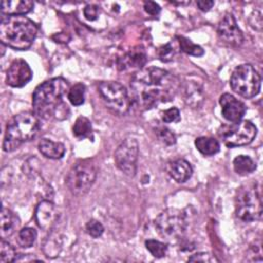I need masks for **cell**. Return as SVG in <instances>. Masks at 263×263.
Masks as SVG:
<instances>
[{"instance_id":"obj_11","label":"cell","mask_w":263,"mask_h":263,"mask_svg":"<svg viewBox=\"0 0 263 263\" xmlns=\"http://www.w3.org/2000/svg\"><path fill=\"white\" fill-rule=\"evenodd\" d=\"M257 135L256 126L249 120L235 122L227 127L221 137L227 147H236L250 144Z\"/></svg>"},{"instance_id":"obj_33","label":"cell","mask_w":263,"mask_h":263,"mask_svg":"<svg viewBox=\"0 0 263 263\" xmlns=\"http://www.w3.org/2000/svg\"><path fill=\"white\" fill-rule=\"evenodd\" d=\"M83 13L88 21H95L99 15V7L93 4H88L85 6Z\"/></svg>"},{"instance_id":"obj_34","label":"cell","mask_w":263,"mask_h":263,"mask_svg":"<svg viewBox=\"0 0 263 263\" xmlns=\"http://www.w3.org/2000/svg\"><path fill=\"white\" fill-rule=\"evenodd\" d=\"M188 261L191 262H213V261H217L212 255L208 254V253H198L195 255H192Z\"/></svg>"},{"instance_id":"obj_26","label":"cell","mask_w":263,"mask_h":263,"mask_svg":"<svg viewBox=\"0 0 263 263\" xmlns=\"http://www.w3.org/2000/svg\"><path fill=\"white\" fill-rule=\"evenodd\" d=\"M85 87L82 83L74 84L68 91V99L74 106H80L84 103Z\"/></svg>"},{"instance_id":"obj_24","label":"cell","mask_w":263,"mask_h":263,"mask_svg":"<svg viewBox=\"0 0 263 263\" xmlns=\"http://www.w3.org/2000/svg\"><path fill=\"white\" fill-rule=\"evenodd\" d=\"M73 134L77 138H86L91 134V123L90 121L84 117L79 116L73 126Z\"/></svg>"},{"instance_id":"obj_14","label":"cell","mask_w":263,"mask_h":263,"mask_svg":"<svg viewBox=\"0 0 263 263\" xmlns=\"http://www.w3.org/2000/svg\"><path fill=\"white\" fill-rule=\"evenodd\" d=\"M220 105L223 117L231 122H238L246 114L245 104L230 93H224L220 97Z\"/></svg>"},{"instance_id":"obj_10","label":"cell","mask_w":263,"mask_h":263,"mask_svg":"<svg viewBox=\"0 0 263 263\" xmlns=\"http://www.w3.org/2000/svg\"><path fill=\"white\" fill-rule=\"evenodd\" d=\"M139 144L134 138H126L116 149L114 159L117 167L125 175L133 177L137 172Z\"/></svg>"},{"instance_id":"obj_13","label":"cell","mask_w":263,"mask_h":263,"mask_svg":"<svg viewBox=\"0 0 263 263\" xmlns=\"http://www.w3.org/2000/svg\"><path fill=\"white\" fill-rule=\"evenodd\" d=\"M33 73L28 63L22 59L14 60L6 72V83L12 87H23L32 79Z\"/></svg>"},{"instance_id":"obj_4","label":"cell","mask_w":263,"mask_h":263,"mask_svg":"<svg viewBox=\"0 0 263 263\" xmlns=\"http://www.w3.org/2000/svg\"><path fill=\"white\" fill-rule=\"evenodd\" d=\"M39 119L35 113L22 112L11 118L8 122L3 139L2 148L11 152L23 143L32 140L39 130Z\"/></svg>"},{"instance_id":"obj_35","label":"cell","mask_w":263,"mask_h":263,"mask_svg":"<svg viewBox=\"0 0 263 263\" xmlns=\"http://www.w3.org/2000/svg\"><path fill=\"white\" fill-rule=\"evenodd\" d=\"M144 9L151 15H157L160 12V6L154 1H146L144 3Z\"/></svg>"},{"instance_id":"obj_12","label":"cell","mask_w":263,"mask_h":263,"mask_svg":"<svg viewBox=\"0 0 263 263\" xmlns=\"http://www.w3.org/2000/svg\"><path fill=\"white\" fill-rule=\"evenodd\" d=\"M218 35L222 41L232 46H239L243 41V35L231 13H226L220 21Z\"/></svg>"},{"instance_id":"obj_15","label":"cell","mask_w":263,"mask_h":263,"mask_svg":"<svg viewBox=\"0 0 263 263\" xmlns=\"http://www.w3.org/2000/svg\"><path fill=\"white\" fill-rule=\"evenodd\" d=\"M35 219L40 228L49 230L58 220V212L54 204L49 200L40 201L35 210Z\"/></svg>"},{"instance_id":"obj_17","label":"cell","mask_w":263,"mask_h":263,"mask_svg":"<svg viewBox=\"0 0 263 263\" xmlns=\"http://www.w3.org/2000/svg\"><path fill=\"white\" fill-rule=\"evenodd\" d=\"M146 63V53L142 47H136L118 59L117 65L120 70L130 68H142Z\"/></svg>"},{"instance_id":"obj_30","label":"cell","mask_w":263,"mask_h":263,"mask_svg":"<svg viewBox=\"0 0 263 263\" xmlns=\"http://www.w3.org/2000/svg\"><path fill=\"white\" fill-rule=\"evenodd\" d=\"M157 135L159 140L165 145H174L176 143V136L166 127H160L157 130Z\"/></svg>"},{"instance_id":"obj_7","label":"cell","mask_w":263,"mask_h":263,"mask_svg":"<svg viewBox=\"0 0 263 263\" xmlns=\"http://www.w3.org/2000/svg\"><path fill=\"white\" fill-rule=\"evenodd\" d=\"M235 214L243 222H253L261 219V195L255 186H245L238 189L235 199Z\"/></svg>"},{"instance_id":"obj_29","label":"cell","mask_w":263,"mask_h":263,"mask_svg":"<svg viewBox=\"0 0 263 263\" xmlns=\"http://www.w3.org/2000/svg\"><path fill=\"white\" fill-rule=\"evenodd\" d=\"M85 230L86 232L91 236V237H99L103 234L104 232V227L103 225L98 221V220H95V219H91L89 220L86 225H85Z\"/></svg>"},{"instance_id":"obj_23","label":"cell","mask_w":263,"mask_h":263,"mask_svg":"<svg viewBox=\"0 0 263 263\" xmlns=\"http://www.w3.org/2000/svg\"><path fill=\"white\" fill-rule=\"evenodd\" d=\"M36 238H37L36 230L32 227H25L22 230H20L16 237V241L20 247L27 249V248H31L34 245Z\"/></svg>"},{"instance_id":"obj_2","label":"cell","mask_w":263,"mask_h":263,"mask_svg":"<svg viewBox=\"0 0 263 263\" xmlns=\"http://www.w3.org/2000/svg\"><path fill=\"white\" fill-rule=\"evenodd\" d=\"M69 91V83L62 77L51 78L36 87L33 93L34 113L41 118L65 119L69 109L63 98Z\"/></svg>"},{"instance_id":"obj_5","label":"cell","mask_w":263,"mask_h":263,"mask_svg":"<svg viewBox=\"0 0 263 263\" xmlns=\"http://www.w3.org/2000/svg\"><path fill=\"white\" fill-rule=\"evenodd\" d=\"M98 167L90 159L77 161L66 177V185L70 192L76 196H82L88 192L97 178Z\"/></svg>"},{"instance_id":"obj_32","label":"cell","mask_w":263,"mask_h":263,"mask_svg":"<svg viewBox=\"0 0 263 263\" xmlns=\"http://www.w3.org/2000/svg\"><path fill=\"white\" fill-rule=\"evenodd\" d=\"M162 120L164 122H177L180 120V111L176 108H170L162 113Z\"/></svg>"},{"instance_id":"obj_9","label":"cell","mask_w":263,"mask_h":263,"mask_svg":"<svg viewBox=\"0 0 263 263\" xmlns=\"http://www.w3.org/2000/svg\"><path fill=\"white\" fill-rule=\"evenodd\" d=\"M99 92L107 106L114 112L125 114L130 106L126 88L116 81H103L99 84Z\"/></svg>"},{"instance_id":"obj_36","label":"cell","mask_w":263,"mask_h":263,"mask_svg":"<svg viewBox=\"0 0 263 263\" xmlns=\"http://www.w3.org/2000/svg\"><path fill=\"white\" fill-rule=\"evenodd\" d=\"M198 8L202 11H209L213 5H214V1H211V0H199L196 2Z\"/></svg>"},{"instance_id":"obj_3","label":"cell","mask_w":263,"mask_h":263,"mask_svg":"<svg viewBox=\"0 0 263 263\" xmlns=\"http://www.w3.org/2000/svg\"><path fill=\"white\" fill-rule=\"evenodd\" d=\"M38 29L33 21L25 15H2L0 40L3 45L16 50L29 48L36 38Z\"/></svg>"},{"instance_id":"obj_18","label":"cell","mask_w":263,"mask_h":263,"mask_svg":"<svg viewBox=\"0 0 263 263\" xmlns=\"http://www.w3.org/2000/svg\"><path fill=\"white\" fill-rule=\"evenodd\" d=\"M34 7V3L28 0H11L1 2L2 15H25Z\"/></svg>"},{"instance_id":"obj_19","label":"cell","mask_w":263,"mask_h":263,"mask_svg":"<svg viewBox=\"0 0 263 263\" xmlns=\"http://www.w3.org/2000/svg\"><path fill=\"white\" fill-rule=\"evenodd\" d=\"M20 220L17 216L6 208L1 209L0 214V234L1 238L4 239L14 233L18 227Z\"/></svg>"},{"instance_id":"obj_21","label":"cell","mask_w":263,"mask_h":263,"mask_svg":"<svg viewBox=\"0 0 263 263\" xmlns=\"http://www.w3.org/2000/svg\"><path fill=\"white\" fill-rule=\"evenodd\" d=\"M195 147L203 155H214L220 150L219 142L216 139L210 137L196 138Z\"/></svg>"},{"instance_id":"obj_1","label":"cell","mask_w":263,"mask_h":263,"mask_svg":"<svg viewBox=\"0 0 263 263\" xmlns=\"http://www.w3.org/2000/svg\"><path fill=\"white\" fill-rule=\"evenodd\" d=\"M130 88L136 105L147 110L171 101L179 88V80L163 69L150 67L135 74Z\"/></svg>"},{"instance_id":"obj_22","label":"cell","mask_w":263,"mask_h":263,"mask_svg":"<svg viewBox=\"0 0 263 263\" xmlns=\"http://www.w3.org/2000/svg\"><path fill=\"white\" fill-rule=\"evenodd\" d=\"M233 168L238 175L246 176L256 170V163L251 157L239 155L233 160Z\"/></svg>"},{"instance_id":"obj_8","label":"cell","mask_w":263,"mask_h":263,"mask_svg":"<svg viewBox=\"0 0 263 263\" xmlns=\"http://www.w3.org/2000/svg\"><path fill=\"white\" fill-rule=\"evenodd\" d=\"M158 233L167 240L180 239L187 228V216L184 211L167 209L161 212L154 221Z\"/></svg>"},{"instance_id":"obj_6","label":"cell","mask_w":263,"mask_h":263,"mask_svg":"<svg viewBox=\"0 0 263 263\" xmlns=\"http://www.w3.org/2000/svg\"><path fill=\"white\" fill-rule=\"evenodd\" d=\"M232 90L239 96L250 99L256 97L261 89V77L250 64L237 66L230 77Z\"/></svg>"},{"instance_id":"obj_31","label":"cell","mask_w":263,"mask_h":263,"mask_svg":"<svg viewBox=\"0 0 263 263\" xmlns=\"http://www.w3.org/2000/svg\"><path fill=\"white\" fill-rule=\"evenodd\" d=\"M158 55H159V59L162 61V62H168V61H172L174 55H175V49H174V46L171 44V43H167L163 46H161L158 50Z\"/></svg>"},{"instance_id":"obj_16","label":"cell","mask_w":263,"mask_h":263,"mask_svg":"<svg viewBox=\"0 0 263 263\" xmlns=\"http://www.w3.org/2000/svg\"><path fill=\"white\" fill-rule=\"evenodd\" d=\"M165 170L167 174L178 183L186 182L192 175V166L185 159H176L167 162Z\"/></svg>"},{"instance_id":"obj_20","label":"cell","mask_w":263,"mask_h":263,"mask_svg":"<svg viewBox=\"0 0 263 263\" xmlns=\"http://www.w3.org/2000/svg\"><path fill=\"white\" fill-rule=\"evenodd\" d=\"M39 151L47 158L60 159L65 154V146L60 142H53L48 139H42L38 144Z\"/></svg>"},{"instance_id":"obj_28","label":"cell","mask_w":263,"mask_h":263,"mask_svg":"<svg viewBox=\"0 0 263 263\" xmlns=\"http://www.w3.org/2000/svg\"><path fill=\"white\" fill-rule=\"evenodd\" d=\"M16 253L14 248L5 241L4 239L0 242V262L1 263H10L15 260Z\"/></svg>"},{"instance_id":"obj_27","label":"cell","mask_w":263,"mask_h":263,"mask_svg":"<svg viewBox=\"0 0 263 263\" xmlns=\"http://www.w3.org/2000/svg\"><path fill=\"white\" fill-rule=\"evenodd\" d=\"M146 249L150 252V254L155 258H162L165 256L167 247L165 243L155 240V239H148L145 241Z\"/></svg>"},{"instance_id":"obj_25","label":"cell","mask_w":263,"mask_h":263,"mask_svg":"<svg viewBox=\"0 0 263 263\" xmlns=\"http://www.w3.org/2000/svg\"><path fill=\"white\" fill-rule=\"evenodd\" d=\"M177 38H178V43L181 50L186 52L187 54L194 55V57H201L204 53L203 49L199 45L194 44L190 39L183 36H178Z\"/></svg>"}]
</instances>
